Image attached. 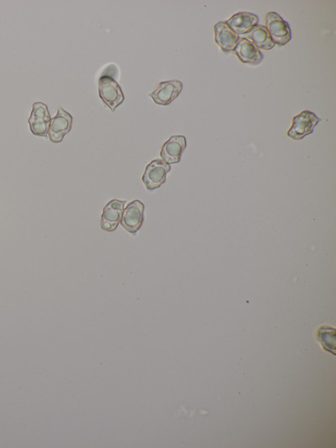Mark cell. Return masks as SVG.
<instances>
[{
    "label": "cell",
    "instance_id": "6da1fadb",
    "mask_svg": "<svg viewBox=\"0 0 336 448\" xmlns=\"http://www.w3.org/2000/svg\"><path fill=\"white\" fill-rule=\"evenodd\" d=\"M321 119L310 111H303L292 118V124L287 135L290 139L299 141L314 132V129Z\"/></svg>",
    "mask_w": 336,
    "mask_h": 448
},
{
    "label": "cell",
    "instance_id": "7a4b0ae2",
    "mask_svg": "<svg viewBox=\"0 0 336 448\" xmlns=\"http://www.w3.org/2000/svg\"><path fill=\"white\" fill-rule=\"evenodd\" d=\"M98 93L100 99L112 112L125 100L124 93L120 84L109 76H103L98 80Z\"/></svg>",
    "mask_w": 336,
    "mask_h": 448
},
{
    "label": "cell",
    "instance_id": "3957f363",
    "mask_svg": "<svg viewBox=\"0 0 336 448\" xmlns=\"http://www.w3.org/2000/svg\"><path fill=\"white\" fill-rule=\"evenodd\" d=\"M170 171L171 165L161 159L153 160L146 166L142 181L148 190H155L166 182Z\"/></svg>",
    "mask_w": 336,
    "mask_h": 448
},
{
    "label": "cell",
    "instance_id": "277c9868",
    "mask_svg": "<svg viewBox=\"0 0 336 448\" xmlns=\"http://www.w3.org/2000/svg\"><path fill=\"white\" fill-rule=\"evenodd\" d=\"M266 28L275 44L284 46L291 41L292 33L290 25L275 12H270L267 15Z\"/></svg>",
    "mask_w": 336,
    "mask_h": 448
},
{
    "label": "cell",
    "instance_id": "5b68a950",
    "mask_svg": "<svg viewBox=\"0 0 336 448\" xmlns=\"http://www.w3.org/2000/svg\"><path fill=\"white\" fill-rule=\"evenodd\" d=\"M145 204L140 200L130 202L123 211L121 225L129 233L136 234L144 222Z\"/></svg>",
    "mask_w": 336,
    "mask_h": 448
},
{
    "label": "cell",
    "instance_id": "8992f818",
    "mask_svg": "<svg viewBox=\"0 0 336 448\" xmlns=\"http://www.w3.org/2000/svg\"><path fill=\"white\" fill-rule=\"evenodd\" d=\"M73 116L64 109L59 108L56 116L51 118L49 125V138L53 143H60L67 134L72 131Z\"/></svg>",
    "mask_w": 336,
    "mask_h": 448
},
{
    "label": "cell",
    "instance_id": "52a82bcc",
    "mask_svg": "<svg viewBox=\"0 0 336 448\" xmlns=\"http://www.w3.org/2000/svg\"><path fill=\"white\" fill-rule=\"evenodd\" d=\"M183 87V82L179 80L161 82L149 96L158 105H169L180 96Z\"/></svg>",
    "mask_w": 336,
    "mask_h": 448
},
{
    "label": "cell",
    "instance_id": "ba28073f",
    "mask_svg": "<svg viewBox=\"0 0 336 448\" xmlns=\"http://www.w3.org/2000/svg\"><path fill=\"white\" fill-rule=\"evenodd\" d=\"M125 201L112 199L106 204L101 216V228L107 233H113L120 225Z\"/></svg>",
    "mask_w": 336,
    "mask_h": 448
},
{
    "label": "cell",
    "instance_id": "9c48e42d",
    "mask_svg": "<svg viewBox=\"0 0 336 448\" xmlns=\"http://www.w3.org/2000/svg\"><path fill=\"white\" fill-rule=\"evenodd\" d=\"M186 147L187 140L184 136H172L161 147V160L169 165L180 163Z\"/></svg>",
    "mask_w": 336,
    "mask_h": 448
},
{
    "label": "cell",
    "instance_id": "30bf717a",
    "mask_svg": "<svg viewBox=\"0 0 336 448\" xmlns=\"http://www.w3.org/2000/svg\"><path fill=\"white\" fill-rule=\"evenodd\" d=\"M234 52L243 64L256 66L263 61V55L258 47L246 38L239 39Z\"/></svg>",
    "mask_w": 336,
    "mask_h": 448
},
{
    "label": "cell",
    "instance_id": "8fae6325",
    "mask_svg": "<svg viewBox=\"0 0 336 448\" xmlns=\"http://www.w3.org/2000/svg\"><path fill=\"white\" fill-rule=\"evenodd\" d=\"M215 40L223 52H232L239 41V35L231 29L227 22H219L215 26Z\"/></svg>",
    "mask_w": 336,
    "mask_h": 448
},
{
    "label": "cell",
    "instance_id": "7c38bea8",
    "mask_svg": "<svg viewBox=\"0 0 336 448\" xmlns=\"http://www.w3.org/2000/svg\"><path fill=\"white\" fill-rule=\"evenodd\" d=\"M258 15L248 12H240L233 15L227 23L231 29L239 35L248 33L253 27L258 25Z\"/></svg>",
    "mask_w": 336,
    "mask_h": 448
},
{
    "label": "cell",
    "instance_id": "4fadbf2b",
    "mask_svg": "<svg viewBox=\"0 0 336 448\" xmlns=\"http://www.w3.org/2000/svg\"><path fill=\"white\" fill-rule=\"evenodd\" d=\"M244 38L251 41L258 49L269 51L274 48L275 43L272 42L266 26H256L251 31L244 35Z\"/></svg>",
    "mask_w": 336,
    "mask_h": 448
},
{
    "label": "cell",
    "instance_id": "5bb4252c",
    "mask_svg": "<svg viewBox=\"0 0 336 448\" xmlns=\"http://www.w3.org/2000/svg\"><path fill=\"white\" fill-rule=\"evenodd\" d=\"M317 338L322 348L327 352L335 355V329L329 325H322L318 329Z\"/></svg>",
    "mask_w": 336,
    "mask_h": 448
},
{
    "label": "cell",
    "instance_id": "9a60e30c",
    "mask_svg": "<svg viewBox=\"0 0 336 448\" xmlns=\"http://www.w3.org/2000/svg\"><path fill=\"white\" fill-rule=\"evenodd\" d=\"M51 119L47 105L42 102H35L33 104L29 120H44L51 123Z\"/></svg>",
    "mask_w": 336,
    "mask_h": 448
}]
</instances>
